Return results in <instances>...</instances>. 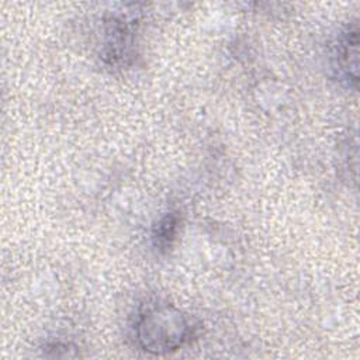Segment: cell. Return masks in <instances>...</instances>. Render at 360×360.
Listing matches in <instances>:
<instances>
[{"label": "cell", "mask_w": 360, "mask_h": 360, "mask_svg": "<svg viewBox=\"0 0 360 360\" xmlns=\"http://www.w3.org/2000/svg\"><path fill=\"white\" fill-rule=\"evenodd\" d=\"M177 231V217L174 215H166L156 226L153 239L155 245L159 246V249H166L170 246L172 240L176 236Z\"/></svg>", "instance_id": "obj_3"}, {"label": "cell", "mask_w": 360, "mask_h": 360, "mask_svg": "<svg viewBox=\"0 0 360 360\" xmlns=\"http://www.w3.org/2000/svg\"><path fill=\"white\" fill-rule=\"evenodd\" d=\"M357 28H347L338 38V46L333 55L338 76L349 86H357Z\"/></svg>", "instance_id": "obj_2"}, {"label": "cell", "mask_w": 360, "mask_h": 360, "mask_svg": "<svg viewBox=\"0 0 360 360\" xmlns=\"http://www.w3.org/2000/svg\"><path fill=\"white\" fill-rule=\"evenodd\" d=\"M135 343L152 354L177 350L194 335L191 318L170 304L152 302L145 305L134 322Z\"/></svg>", "instance_id": "obj_1"}]
</instances>
